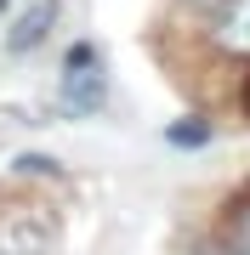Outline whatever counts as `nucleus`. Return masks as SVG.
<instances>
[{
	"label": "nucleus",
	"mask_w": 250,
	"mask_h": 255,
	"mask_svg": "<svg viewBox=\"0 0 250 255\" xmlns=\"http://www.w3.org/2000/svg\"><path fill=\"white\" fill-rule=\"evenodd\" d=\"M245 108H250V91H245Z\"/></svg>",
	"instance_id": "0eeeda50"
},
{
	"label": "nucleus",
	"mask_w": 250,
	"mask_h": 255,
	"mask_svg": "<svg viewBox=\"0 0 250 255\" xmlns=\"http://www.w3.org/2000/svg\"><path fill=\"white\" fill-rule=\"evenodd\" d=\"M0 11H6V0H0Z\"/></svg>",
	"instance_id": "6e6552de"
},
{
	"label": "nucleus",
	"mask_w": 250,
	"mask_h": 255,
	"mask_svg": "<svg viewBox=\"0 0 250 255\" xmlns=\"http://www.w3.org/2000/svg\"><path fill=\"white\" fill-rule=\"evenodd\" d=\"M165 142H176V147H205V142H211V125H205V119H176V125L165 130Z\"/></svg>",
	"instance_id": "20e7f679"
},
{
	"label": "nucleus",
	"mask_w": 250,
	"mask_h": 255,
	"mask_svg": "<svg viewBox=\"0 0 250 255\" xmlns=\"http://www.w3.org/2000/svg\"><path fill=\"white\" fill-rule=\"evenodd\" d=\"M51 23H57V0H34V6H28L23 17L11 23V34H6V46H11V51H34L40 40L51 34Z\"/></svg>",
	"instance_id": "f03ea898"
},
{
	"label": "nucleus",
	"mask_w": 250,
	"mask_h": 255,
	"mask_svg": "<svg viewBox=\"0 0 250 255\" xmlns=\"http://www.w3.org/2000/svg\"><path fill=\"white\" fill-rule=\"evenodd\" d=\"M245 238H250V204H245Z\"/></svg>",
	"instance_id": "423d86ee"
},
{
	"label": "nucleus",
	"mask_w": 250,
	"mask_h": 255,
	"mask_svg": "<svg viewBox=\"0 0 250 255\" xmlns=\"http://www.w3.org/2000/svg\"><path fill=\"white\" fill-rule=\"evenodd\" d=\"M222 40H228L233 51L250 57V0H233V11H228V23H222Z\"/></svg>",
	"instance_id": "7ed1b4c3"
},
{
	"label": "nucleus",
	"mask_w": 250,
	"mask_h": 255,
	"mask_svg": "<svg viewBox=\"0 0 250 255\" xmlns=\"http://www.w3.org/2000/svg\"><path fill=\"white\" fill-rule=\"evenodd\" d=\"M17 170H23V176H57V159H46V153H23Z\"/></svg>",
	"instance_id": "39448f33"
},
{
	"label": "nucleus",
	"mask_w": 250,
	"mask_h": 255,
	"mask_svg": "<svg viewBox=\"0 0 250 255\" xmlns=\"http://www.w3.org/2000/svg\"><path fill=\"white\" fill-rule=\"evenodd\" d=\"M102 97H108V80H102L97 46H85V40H80V46L63 57V91H57V108L74 114V119H85V114L102 108Z\"/></svg>",
	"instance_id": "f257e3e1"
}]
</instances>
